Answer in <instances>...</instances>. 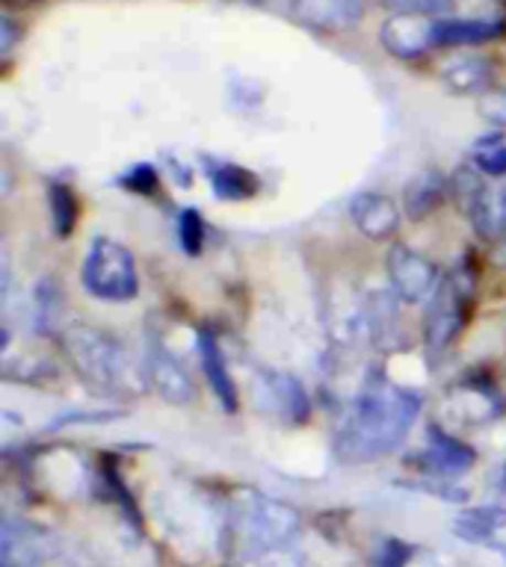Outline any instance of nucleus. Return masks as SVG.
<instances>
[{
    "instance_id": "obj_1",
    "label": "nucleus",
    "mask_w": 506,
    "mask_h": 567,
    "mask_svg": "<svg viewBox=\"0 0 506 567\" xmlns=\"http://www.w3.org/2000/svg\"><path fill=\"white\" fill-rule=\"evenodd\" d=\"M421 414V396L409 388L374 379L358 393L353 408L335 435L337 456L344 461H374L403 444Z\"/></svg>"
},
{
    "instance_id": "obj_2",
    "label": "nucleus",
    "mask_w": 506,
    "mask_h": 567,
    "mask_svg": "<svg viewBox=\"0 0 506 567\" xmlns=\"http://www.w3.org/2000/svg\"><path fill=\"white\" fill-rule=\"evenodd\" d=\"M63 346H66L68 361L77 370V375L98 393L128 400L146 388V370H140L131 352L101 328H66Z\"/></svg>"
},
{
    "instance_id": "obj_3",
    "label": "nucleus",
    "mask_w": 506,
    "mask_h": 567,
    "mask_svg": "<svg viewBox=\"0 0 506 567\" xmlns=\"http://www.w3.org/2000/svg\"><path fill=\"white\" fill-rule=\"evenodd\" d=\"M80 281H84L86 293L101 302H131L140 293V275H137L133 254L122 242L110 240V237H95L89 242Z\"/></svg>"
},
{
    "instance_id": "obj_4",
    "label": "nucleus",
    "mask_w": 506,
    "mask_h": 567,
    "mask_svg": "<svg viewBox=\"0 0 506 567\" xmlns=\"http://www.w3.org/2000/svg\"><path fill=\"white\" fill-rule=\"evenodd\" d=\"M235 526L252 556L261 549L288 547V541L300 530V514L288 502L272 500L263 493H249L235 502Z\"/></svg>"
},
{
    "instance_id": "obj_5",
    "label": "nucleus",
    "mask_w": 506,
    "mask_h": 567,
    "mask_svg": "<svg viewBox=\"0 0 506 567\" xmlns=\"http://www.w3.org/2000/svg\"><path fill=\"white\" fill-rule=\"evenodd\" d=\"M462 302H465V290L453 279L444 281L439 293L430 298V310L423 317V346H427L432 361H439L460 335Z\"/></svg>"
},
{
    "instance_id": "obj_6",
    "label": "nucleus",
    "mask_w": 506,
    "mask_h": 567,
    "mask_svg": "<svg viewBox=\"0 0 506 567\" xmlns=\"http://www.w3.org/2000/svg\"><path fill=\"white\" fill-rule=\"evenodd\" d=\"M388 275H391L397 298L412 302V305L432 298L441 287L435 263L409 246H394L391 254H388Z\"/></svg>"
},
{
    "instance_id": "obj_7",
    "label": "nucleus",
    "mask_w": 506,
    "mask_h": 567,
    "mask_svg": "<svg viewBox=\"0 0 506 567\" xmlns=\"http://www.w3.org/2000/svg\"><path fill=\"white\" fill-rule=\"evenodd\" d=\"M142 370H146V379H149L151 388H154L163 400L172 402V405H187V402L196 396V388H193V379H190V372L184 370V363L169 352L160 340H151L149 349H146Z\"/></svg>"
},
{
    "instance_id": "obj_8",
    "label": "nucleus",
    "mask_w": 506,
    "mask_h": 567,
    "mask_svg": "<svg viewBox=\"0 0 506 567\" xmlns=\"http://www.w3.org/2000/svg\"><path fill=\"white\" fill-rule=\"evenodd\" d=\"M349 214L367 240H388L400 228V207L385 193H358L349 205Z\"/></svg>"
},
{
    "instance_id": "obj_9",
    "label": "nucleus",
    "mask_w": 506,
    "mask_h": 567,
    "mask_svg": "<svg viewBox=\"0 0 506 567\" xmlns=\"http://www.w3.org/2000/svg\"><path fill=\"white\" fill-rule=\"evenodd\" d=\"M444 414L450 423H460V426H483L500 414V400L483 384H460L444 402Z\"/></svg>"
},
{
    "instance_id": "obj_10",
    "label": "nucleus",
    "mask_w": 506,
    "mask_h": 567,
    "mask_svg": "<svg viewBox=\"0 0 506 567\" xmlns=\"http://www.w3.org/2000/svg\"><path fill=\"white\" fill-rule=\"evenodd\" d=\"M474 449L462 444L460 437H453L441 426H430V444L423 452V467L439 479H453V476L469 473L474 465Z\"/></svg>"
},
{
    "instance_id": "obj_11",
    "label": "nucleus",
    "mask_w": 506,
    "mask_h": 567,
    "mask_svg": "<svg viewBox=\"0 0 506 567\" xmlns=\"http://www.w3.org/2000/svg\"><path fill=\"white\" fill-rule=\"evenodd\" d=\"M263 400H270V405L279 417L288 423H302L309 417V396L302 391V384L288 375V372H263L261 375Z\"/></svg>"
},
{
    "instance_id": "obj_12",
    "label": "nucleus",
    "mask_w": 506,
    "mask_h": 567,
    "mask_svg": "<svg viewBox=\"0 0 506 567\" xmlns=\"http://www.w3.org/2000/svg\"><path fill=\"white\" fill-rule=\"evenodd\" d=\"M45 535L30 526V523H3V538H0V561L3 567H36L45 556Z\"/></svg>"
},
{
    "instance_id": "obj_13",
    "label": "nucleus",
    "mask_w": 506,
    "mask_h": 567,
    "mask_svg": "<svg viewBox=\"0 0 506 567\" xmlns=\"http://www.w3.org/2000/svg\"><path fill=\"white\" fill-rule=\"evenodd\" d=\"M198 355H202L207 384H211L216 400L223 402L225 411H237L235 379L228 372V363H225V355L219 349V340L214 337V331H198Z\"/></svg>"
},
{
    "instance_id": "obj_14",
    "label": "nucleus",
    "mask_w": 506,
    "mask_h": 567,
    "mask_svg": "<svg viewBox=\"0 0 506 567\" xmlns=\"http://www.w3.org/2000/svg\"><path fill=\"white\" fill-rule=\"evenodd\" d=\"M474 231L486 240H497L506 233V186H483V193L469 207Z\"/></svg>"
},
{
    "instance_id": "obj_15",
    "label": "nucleus",
    "mask_w": 506,
    "mask_h": 567,
    "mask_svg": "<svg viewBox=\"0 0 506 567\" xmlns=\"http://www.w3.org/2000/svg\"><path fill=\"white\" fill-rule=\"evenodd\" d=\"M365 328L370 340L379 349H394L400 344V331H397V302L388 293H374L365 307Z\"/></svg>"
},
{
    "instance_id": "obj_16",
    "label": "nucleus",
    "mask_w": 506,
    "mask_h": 567,
    "mask_svg": "<svg viewBox=\"0 0 506 567\" xmlns=\"http://www.w3.org/2000/svg\"><path fill=\"white\" fill-rule=\"evenodd\" d=\"M444 189H448V184H444V177L439 172H432V168L430 172H421L412 184L406 186V214L412 216V219L430 216L439 207L441 198H444Z\"/></svg>"
},
{
    "instance_id": "obj_17",
    "label": "nucleus",
    "mask_w": 506,
    "mask_h": 567,
    "mask_svg": "<svg viewBox=\"0 0 506 567\" xmlns=\"http://www.w3.org/2000/svg\"><path fill=\"white\" fill-rule=\"evenodd\" d=\"M207 177H211V186L219 198H228V201H237V198L255 196L258 189V177L244 166H232V163H214L207 166Z\"/></svg>"
},
{
    "instance_id": "obj_18",
    "label": "nucleus",
    "mask_w": 506,
    "mask_h": 567,
    "mask_svg": "<svg viewBox=\"0 0 506 567\" xmlns=\"http://www.w3.org/2000/svg\"><path fill=\"white\" fill-rule=\"evenodd\" d=\"M497 530H506V509L504 505H480L471 512L460 514L456 521V535L465 541H492Z\"/></svg>"
},
{
    "instance_id": "obj_19",
    "label": "nucleus",
    "mask_w": 506,
    "mask_h": 567,
    "mask_svg": "<svg viewBox=\"0 0 506 567\" xmlns=\"http://www.w3.org/2000/svg\"><path fill=\"white\" fill-rule=\"evenodd\" d=\"M47 205H51V222H54V231L60 233V237H68L77 219V205H75V196H72V189L63 184H51V189H47Z\"/></svg>"
},
{
    "instance_id": "obj_20",
    "label": "nucleus",
    "mask_w": 506,
    "mask_h": 567,
    "mask_svg": "<svg viewBox=\"0 0 506 567\" xmlns=\"http://www.w3.org/2000/svg\"><path fill=\"white\" fill-rule=\"evenodd\" d=\"M474 163L486 175H506V145L500 140H483L474 149Z\"/></svg>"
},
{
    "instance_id": "obj_21",
    "label": "nucleus",
    "mask_w": 506,
    "mask_h": 567,
    "mask_svg": "<svg viewBox=\"0 0 506 567\" xmlns=\"http://www.w3.org/2000/svg\"><path fill=\"white\" fill-rule=\"evenodd\" d=\"M181 242H184V251L187 254H198L202 246H205V222H202V216H198L196 207H187V210H181Z\"/></svg>"
},
{
    "instance_id": "obj_22",
    "label": "nucleus",
    "mask_w": 506,
    "mask_h": 567,
    "mask_svg": "<svg viewBox=\"0 0 506 567\" xmlns=\"http://www.w3.org/2000/svg\"><path fill=\"white\" fill-rule=\"evenodd\" d=\"M56 302H60V296H56L54 281H42L36 290V328L42 331V335L54 328Z\"/></svg>"
},
{
    "instance_id": "obj_23",
    "label": "nucleus",
    "mask_w": 506,
    "mask_h": 567,
    "mask_svg": "<svg viewBox=\"0 0 506 567\" xmlns=\"http://www.w3.org/2000/svg\"><path fill=\"white\" fill-rule=\"evenodd\" d=\"M412 558V547L406 541H385L376 558V567H406Z\"/></svg>"
},
{
    "instance_id": "obj_24",
    "label": "nucleus",
    "mask_w": 506,
    "mask_h": 567,
    "mask_svg": "<svg viewBox=\"0 0 506 567\" xmlns=\"http://www.w3.org/2000/svg\"><path fill=\"white\" fill-rule=\"evenodd\" d=\"M119 181H122V186H128L131 193H154V186H158V172H154V166H133L131 172H125Z\"/></svg>"
},
{
    "instance_id": "obj_25",
    "label": "nucleus",
    "mask_w": 506,
    "mask_h": 567,
    "mask_svg": "<svg viewBox=\"0 0 506 567\" xmlns=\"http://www.w3.org/2000/svg\"><path fill=\"white\" fill-rule=\"evenodd\" d=\"M500 484H504V488H506V467H504V473H500Z\"/></svg>"
}]
</instances>
